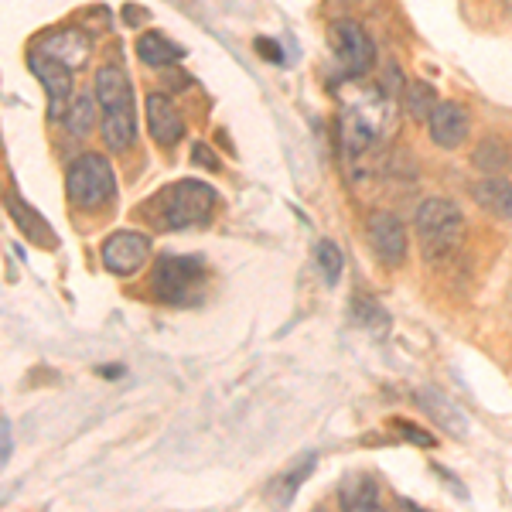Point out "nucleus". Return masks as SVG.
Returning <instances> with one entry per match:
<instances>
[{
  "instance_id": "obj_6",
  "label": "nucleus",
  "mask_w": 512,
  "mask_h": 512,
  "mask_svg": "<svg viewBox=\"0 0 512 512\" xmlns=\"http://www.w3.org/2000/svg\"><path fill=\"white\" fill-rule=\"evenodd\" d=\"M332 45L349 79H362L373 69V41H369V35L355 21L332 24Z\"/></svg>"
},
{
  "instance_id": "obj_1",
  "label": "nucleus",
  "mask_w": 512,
  "mask_h": 512,
  "mask_svg": "<svg viewBox=\"0 0 512 512\" xmlns=\"http://www.w3.org/2000/svg\"><path fill=\"white\" fill-rule=\"evenodd\" d=\"M216 192L212 185L195 178L175 181V185L161 188L151 202L144 205L147 219L154 222V229H195L209 226L212 212H216Z\"/></svg>"
},
{
  "instance_id": "obj_5",
  "label": "nucleus",
  "mask_w": 512,
  "mask_h": 512,
  "mask_svg": "<svg viewBox=\"0 0 512 512\" xmlns=\"http://www.w3.org/2000/svg\"><path fill=\"white\" fill-rule=\"evenodd\" d=\"M151 260V236L140 229H117L103 243V267L117 277H134Z\"/></svg>"
},
{
  "instance_id": "obj_28",
  "label": "nucleus",
  "mask_w": 512,
  "mask_h": 512,
  "mask_svg": "<svg viewBox=\"0 0 512 512\" xmlns=\"http://www.w3.org/2000/svg\"><path fill=\"white\" fill-rule=\"evenodd\" d=\"M120 373H123V369H117V366H106V369H103V376H106V379H113V376H120Z\"/></svg>"
},
{
  "instance_id": "obj_19",
  "label": "nucleus",
  "mask_w": 512,
  "mask_h": 512,
  "mask_svg": "<svg viewBox=\"0 0 512 512\" xmlns=\"http://www.w3.org/2000/svg\"><path fill=\"white\" fill-rule=\"evenodd\" d=\"M472 161H475V168L478 171H489V175H499V171H506L509 168V144L506 140H499V137H485L482 144L475 147V154H472Z\"/></svg>"
},
{
  "instance_id": "obj_14",
  "label": "nucleus",
  "mask_w": 512,
  "mask_h": 512,
  "mask_svg": "<svg viewBox=\"0 0 512 512\" xmlns=\"http://www.w3.org/2000/svg\"><path fill=\"white\" fill-rule=\"evenodd\" d=\"M181 55H185V48L175 45L168 35H161V31H147V35H140L137 41V59L144 65H151V69H171Z\"/></svg>"
},
{
  "instance_id": "obj_15",
  "label": "nucleus",
  "mask_w": 512,
  "mask_h": 512,
  "mask_svg": "<svg viewBox=\"0 0 512 512\" xmlns=\"http://www.w3.org/2000/svg\"><path fill=\"white\" fill-rule=\"evenodd\" d=\"M96 103L103 110H113V106H130V79L127 72L117 69V65H103L96 72Z\"/></svg>"
},
{
  "instance_id": "obj_3",
  "label": "nucleus",
  "mask_w": 512,
  "mask_h": 512,
  "mask_svg": "<svg viewBox=\"0 0 512 512\" xmlns=\"http://www.w3.org/2000/svg\"><path fill=\"white\" fill-rule=\"evenodd\" d=\"M205 263L198 256H175L164 253L158 256L151 270V287L154 294L161 297L164 304H175V308H188V304H198L205 294Z\"/></svg>"
},
{
  "instance_id": "obj_22",
  "label": "nucleus",
  "mask_w": 512,
  "mask_h": 512,
  "mask_svg": "<svg viewBox=\"0 0 512 512\" xmlns=\"http://www.w3.org/2000/svg\"><path fill=\"white\" fill-rule=\"evenodd\" d=\"M315 260H318V270L325 274L328 284H338V277H342V267H345L342 250H338L335 243H328V239H321L318 250H315Z\"/></svg>"
},
{
  "instance_id": "obj_12",
  "label": "nucleus",
  "mask_w": 512,
  "mask_h": 512,
  "mask_svg": "<svg viewBox=\"0 0 512 512\" xmlns=\"http://www.w3.org/2000/svg\"><path fill=\"white\" fill-rule=\"evenodd\" d=\"M417 403H420V410H427V414H431V420H434L437 427H444V431L454 434V437H468V420H465V414H461V410L454 407V403L444 393L420 390L417 393Z\"/></svg>"
},
{
  "instance_id": "obj_26",
  "label": "nucleus",
  "mask_w": 512,
  "mask_h": 512,
  "mask_svg": "<svg viewBox=\"0 0 512 512\" xmlns=\"http://www.w3.org/2000/svg\"><path fill=\"white\" fill-rule=\"evenodd\" d=\"M195 164H205L209 171H216V168H219V161L212 158V151H209L205 144H198V147H195Z\"/></svg>"
},
{
  "instance_id": "obj_24",
  "label": "nucleus",
  "mask_w": 512,
  "mask_h": 512,
  "mask_svg": "<svg viewBox=\"0 0 512 512\" xmlns=\"http://www.w3.org/2000/svg\"><path fill=\"white\" fill-rule=\"evenodd\" d=\"M393 431H400L403 437H407V441L420 444V448H434V437L427 434V431H420V427H414V424H407V420H396Z\"/></svg>"
},
{
  "instance_id": "obj_9",
  "label": "nucleus",
  "mask_w": 512,
  "mask_h": 512,
  "mask_svg": "<svg viewBox=\"0 0 512 512\" xmlns=\"http://www.w3.org/2000/svg\"><path fill=\"white\" fill-rule=\"evenodd\" d=\"M369 243L386 267H400L407 256V229L393 212H373L369 216Z\"/></svg>"
},
{
  "instance_id": "obj_17",
  "label": "nucleus",
  "mask_w": 512,
  "mask_h": 512,
  "mask_svg": "<svg viewBox=\"0 0 512 512\" xmlns=\"http://www.w3.org/2000/svg\"><path fill=\"white\" fill-rule=\"evenodd\" d=\"M7 212H11V219L18 222V229L31 239V243H38V246H55L52 226H48L45 219H38L35 212H31V205H24L18 195L7 198Z\"/></svg>"
},
{
  "instance_id": "obj_21",
  "label": "nucleus",
  "mask_w": 512,
  "mask_h": 512,
  "mask_svg": "<svg viewBox=\"0 0 512 512\" xmlns=\"http://www.w3.org/2000/svg\"><path fill=\"white\" fill-rule=\"evenodd\" d=\"M407 106H410V117H414L417 123L431 120L434 106H437V93L427 82H410L407 86Z\"/></svg>"
},
{
  "instance_id": "obj_16",
  "label": "nucleus",
  "mask_w": 512,
  "mask_h": 512,
  "mask_svg": "<svg viewBox=\"0 0 512 512\" xmlns=\"http://www.w3.org/2000/svg\"><path fill=\"white\" fill-rule=\"evenodd\" d=\"M472 195H475V202L482 205L485 212H492V216L512 222V181L492 175V178L478 181V185L472 188Z\"/></svg>"
},
{
  "instance_id": "obj_4",
  "label": "nucleus",
  "mask_w": 512,
  "mask_h": 512,
  "mask_svg": "<svg viewBox=\"0 0 512 512\" xmlns=\"http://www.w3.org/2000/svg\"><path fill=\"white\" fill-rule=\"evenodd\" d=\"M65 195L76 209H103L117 195V175L103 154H79L65 175Z\"/></svg>"
},
{
  "instance_id": "obj_20",
  "label": "nucleus",
  "mask_w": 512,
  "mask_h": 512,
  "mask_svg": "<svg viewBox=\"0 0 512 512\" xmlns=\"http://www.w3.org/2000/svg\"><path fill=\"white\" fill-rule=\"evenodd\" d=\"M65 127H69L72 137H86L89 130L96 127V103L93 96H76L69 106V113H65Z\"/></svg>"
},
{
  "instance_id": "obj_13",
  "label": "nucleus",
  "mask_w": 512,
  "mask_h": 512,
  "mask_svg": "<svg viewBox=\"0 0 512 512\" xmlns=\"http://www.w3.org/2000/svg\"><path fill=\"white\" fill-rule=\"evenodd\" d=\"M103 140L110 151H127L137 140V120H134V106H113L103 110Z\"/></svg>"
},
{
  "instance_id": "obj_18",
  "label": "nucleus",
  "mask_w": 512,
  "mask_h": 512,
  "mask_svg": "<svg viewBox=\"0 0 512 512\" xmlns=\"http://www.w3.org/2000/svg\"><path fill=\"white\" fill-rule=\"evenodd\" d=\"M342 506L352 509V512H366V509H379V489L373 478H352V482L342 485Z\"/></svg>"
},
{
  "instance_id": "obj_10",
  "label": "nucleus",
  "mask_w": 512,
  "mask_h": 512,
  "mask_svg": "<svg viewBox=\"0 0 512 512\" xmlns=\"http://www.w3.org/2000/svg\"><path fill=\"white\" fill-rule=\"evenodd\" d=\"M38 52L55 62H62V65H69L72 72H79L82 65L89 62V38L82 35L79 28L48 31V35L38 41Z\"/></svg>"
},
{
  "instance_id": "obj_25",
  "label": "nucleus",
  "mask_w": 512,
  "mask_h": 512,
  "mask_svg": "<svg viewBox=\"0 0 512 512\" xmlns=\"http://www.w3.org/2000/svg\"><path fill=\"white\" fill-rule=\"evenodd\" d=\"M0 461H11V420H0Z\"/></svg>"
},
{
  "instance_id": "obj_11",
  "label": "nucleus",
  "mask_w": 512,
  "mask_h": 512,
  "mask_svg": "<svg viewBox=\"0 0 512 512\" xmlns=\"http://www.w3.org/2000/svg\"><path fill=\"white\" fill-rule=\"evenodd\" d=\"M147 130L158 140L161 147H175L181 137H185V123H181L175 103H171L164 93H151L147 96Z\"/></svg>"
},
{
  "instance_id": "obj_8",
  "label": "nucleus",
  "mask_w": 512,
  "mask_h": 512,
  "mask_svg": "<svg viewBox=\"0 0 512 512\" xmlns=\"http://www.w3.org/2000/svg\"><path fill=\"white\" fill-rule=\"evenodd\" d=\"M427 130H431V140L437 147L454 151V147H461L468 140V134H472V117H468V110L461 103L444 99V103L434 106L431 120H427Z\"/></svg>"
},
{
  "instance_id": "obj_2",
  "label": "nucleus",
  "mask_w": 512,
  "mask_h": 512,
  "mask_svg": "<svg viewBox=\"0 0 512 512\" xmlns=\"http://www.w3.org/2000/svg\"><path fill=\"white\" fill-rule=\"evenodd\" d=\"M420 253L427 263H441L458 250L461 239H465V216L461 209L448 198H427L420 202L417 219H414Z\"/></svg>"
},
{
  "instance_id": "obj_7",
  "label": "nucleus",
  "mask_w": 512,
  "mask_h": 512,
  "mask_svg": "<svg viewBox=\"0 0 512 512\" xmlns=\"http://www.w3.org/2000/svg\"><path fill=\"white\" fill-rule=\"evenodd\" d=\"M31 69H35L38 82L48 93V117L62 120L72 106V69L55 59H48V55H41V52L31 55Z\"/></svg>"
},
{
  "instance_id": "obj_27",
  "label": "nucleus",
  "mask_w": 512,
  "mask_h": 512,
  "mask_svg": "<svg viewBox=\"0 0 512 512\" xmlns=\"http://www.w3.org/2000/svg\"><path fill=\"white\" fill-rule=\"evenodd\" d=\"M277 41H270V38H256V52H263L267 59H274V62H280V52H277Z\"/></svg>"
},
{
  "instance_id": "obj_23",
  "label": "nucleus",
  "mask_w": 512,
  "mask_h": 512,
  "mask_svg": "<svg viewBox=\"0 0 512 512\" xmlns=\"http://www.w3.org/2000/svg\"><path fill=\"white\" fill-rule=\"evenodd\" d=\"M311 465H315V461H304V465H301V472H294V475L280 478V482H284V489H280V495H277V506H287V502H291V499H294L297 485H301V478H308V472H311Z\"/></svg>"
}]
</instances>
